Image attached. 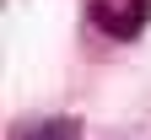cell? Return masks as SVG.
Masks as SVG:
<instances>
[{
  "instance_id": "1",
  "label": "cell",
  "mask_w": 151,
  "mask_h": 140,
  "mask_svg": "<svg viewBox=\"0 0 151 140\" xmlns=\"http://www.w3.org/2000/svg\"><path fill=\"white\" fill-rule=\"evenodd\" d=\"M86 22L113 43H129L151 22V0H86Z\"/></svg>"
},
{
  "instance_id": "2",
  "label": "cell",
  "mask_w": 151,
  "mask_h": 140,
  "mask_svg": "<svg viewBox=\"0 0 151 140\" xmlns=\"http://www.w3.org/2000/svg\"><path fill=\"white\" fill-rule=\"evenodd\" d=\"M11 140H81V118H27V124H16Z\"/></svg>"
}]
</instances>
